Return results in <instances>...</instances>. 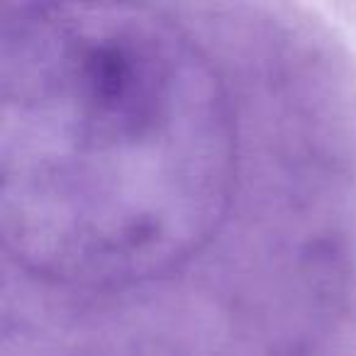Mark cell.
Segmentation results:
<instances>
[{"label": "cell", "mask_w": 356, "mask_h": 356, "mask_svg": "<svg viewBox=\"0 0 356 356\" xmlns=\"http://www.w3.org/2000/svg\"><path fill=\"white\" fill-rule=\"evenodd\" d=\"M0 229L44 286L188 264L237 186V115L198 37L152 8L13 6L0 35Z\"/></svg>", "instance_id": "1"}]
</instances>
